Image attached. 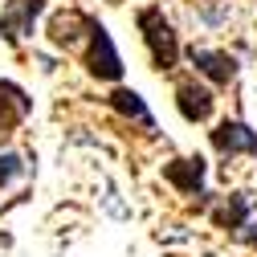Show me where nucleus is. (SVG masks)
Instances as JSON below:
<instances>
[{
  "label": "nucleus",
  "mask_w": 257,
  "mask_h": 257,
  "mask_svg": "<svg viewBox=\"0 0 257 257\" xmlns=\"http://www.w3.org/2000/svg\"><path fill=\"white\" fill-rule=\"evenodd\" d=\"M33 110V98L21 90V86H13V82H0V135H9L13 126Z\"/></svg>",
  "instance_id": "0eeeda50"
},
{
  "label": "nucleus",
  "mask_w": 257,
  "mask_h": 257,
  "mask_svg": "<svg viewBox=\"0 0 257 257\" xmlns=\"http://www.w3.org/2000/svg\"><path fill=\"white\" fill-rule=\"evenodd\" d=\"M176 106H180V114H184L188 122H204V118L212 114L216 98H212V90L200 86V82H180V86H176Z\"/></svg>",
  "instance_id": "20e7f679"
},
{
  "label": "nucleus",
  "mask_w": 257,
  "mask_h": 257,
  "mask_svg": "<svg viewBox=\"0 0 257 257\" xmlns=\"http://www.w3.org/2000/svg\"><path fill=\"white\" fill-rule=\"evenodd\" d=\"M212 147L220 155H253L257 151V131H249L245 122H220L212 131Z\"/></svg>",
  "instance_id": "39448f33"
},
{
  "label": "nucleus",
  "mask_w": 257,
  "mask_h": 257,
  "mask_svg": "<svg viewBox=\"0 0 257 257\" xmlns=\"http://www.w3.org/2000/svg\"><path fill=\"white\" fill-rule=\"evenodd\" d=\"M86 21H90V17H82V13H61V17H53V41H57V45H74V41H78V29H86Z\"/></svg>",
  "instance_id": "9b49d317"
},
{
  "label": "nucleus",
  "mask_w": 257,
  "mask_h": 257,
  "mask_svg": "<svg viewBox=\"0 0 257 257\" xmlns=\"http://www.w3.org/2000/svg\"><path fill=\"white\" fill-rule=\"evenodd\" d=\"M114 5H118V0H114Z\"/></svg>",
  "instance_id": "4468645a"
},
{
  "label": "nucleus",
  "mask_w": 257,
  "mask_h": 257,
  "mask_svg": "<svg viewBox=\"0 0 257 257\" xmlns=\"http://www.w3.org/2000/svg\"><path fill=\"white\" fill-rule=\"evenodd\" d=\"M237 237H241L245 245H253V249H257V220H249V216H245V224L237 229Z\"/></svg>",
  "instance_id": "ddd939ff"
},
{
  "label": "nucleus",
  "mask_w": 257,
  "mask_h": 257,
  "mask_svg": "<svg viewBox=\"0 0 257 257\" xmlns=\"http://www.w3.org/2000/svg\"><path fill=\"white\" fill-rule=\"evenodd\" d=\"M21 172V155H0V184H9Z\"/></svg>",
  "instance_id": "f8f14e48"
},
{
  "label": "nucleus",
  "mask_w": 257,
  "mask_h": 257,
  "mask_svg": "<svg viewBox=\"0 0 257 257\" xmlns=\"http://www.w3.org/2000/svg\"><path fill=\"white\" fill-rule=\"evenodd\" d=\"M245 216H249V196H241V192H237V196H229V204H220L216 212H212V224H216V229H241V224H245Z\"/></svg>",
  "instance_id": "9d476101"
},
{
  "label": "nucleus",
  "mask_w": 257,
  "mask_h": 257,
  "mask_svg": "<svg viewBox=\"0 0 257 257\" xmlns=\"http://www.w3.org/2000/svg\"><path fill=\"white\" fill-rule=\"evenodd\" d=\"M164 180L176 184L180 192H188V196H204L200 184H204V159L192 155V159H172V164L164 168Z\"/></svg>",
  "instance_id": "423d86ee"
},
{
  "label": "nucleus",
  "mask_w": 257,
  "mask_h": 257,
  "mask_svg": "<svg viewBox=\"0 0 257 257\" xmlns=\"http://www.w3.org/2000/svg\"><path fill=\"white\" fill-rule=\"evenodd\" d=\"M139 29H143V41L151 49V61H155V70H176V61H180V41L172 33V25L164 17V9H139Z\"/></svg>",
  "instance_id": "f257e3e1"
},
{
  "label": "nucleus",
  "mask_w": 257,
  "mask_h": 257,
  "mask_svg": "<svg viewBox=\"0 0 257 257\" xmlns=\"http://www.w3.org/2000/svg\"><path fill=\"white\" fill-rule=\"evenodd\" d=\"M110 106H114L118 114H126V118H135V122H143L147 131L155 126V118H151V110L143 106V98H139L135 90H126V86H118V90L110 94Z\"/></svg>",
  "instance_id": "1a4fd4ad"
},
{
  "label": "nucleus",
  "mask_w": 257,
  "mask_h": 257,
  "mask_svg": "<svg viewBox=\"0 0 257 257\" xmlns=\"http://www.w3.org/2000/svg\"><path fill=\"white\" fill-rule=\"evenodd\" d=\"M86 33H90L86 70H90L94 78H102V82H118V78H122V57H118V49H114V41H110V33H106V25L90 21Z\"/></svg>",
  "instance_id": "f03ea898"
},
{
  "label": "nucleus",
  "mask_w": 257,
  "mask_h": 257,
  "mask_svg": "<svg viewBox=\"0 0 257 257\" xmlns=\"http://www.w3.org/2000/svg\"><path fill=\"white\" fill-rule=\"evenodd\" d=\"M192 66L200 74H208L216 86H229L237 78V61L229 53H216V49H192Z\"/></svg>",
  "instance_id": "6e6552de"
},
{
  "label": "nucleus",
  "mask_w": 257,
  "mask_h": 257,
  "mask_svg": "<svg viewBox=\"0 0 257 257\" xmlns=\"http://www.w3.org/2000/svg\"><path fill=\"white\" fill-rule=\"evenodd\" d=\"M41 9H45V0H9L5 13H0V37L13 41V45L25 41L29 33H33V25H37Z\"/></svg>",
  "instance_id": "7ed1b4c3"
}]
</instances>
